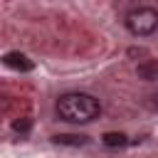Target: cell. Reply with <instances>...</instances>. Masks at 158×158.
I'll use <instances>...</instances> for the list:
<instances>
[{
	"mask_svg": "<svg viewBox=\"0 0 158 158\" xmlns=\"http://www.w3.org/2000/svg\"><path fill=\"white\" fill-rule=\"evenodd\" d=\"M52 141L59 143V146H86L89 143V138L86 136H79V133H59Z\"/></svg>",
	"mask_w": 158,
	"mask_h": 158,
	"instance_id": "obj_5",
	"label": "cell"
},
{
	"mask_svg": "<svg viewBox=\"0 0 158 158\" xmlns=\"http://www.w3.org/2000/svg\"><path fill=\"white\" fill-rule=\"evenodd\" d=\"M153 106L158 109V94H153Z\"/></svg>",
	"mask_w": 158,
	"mask_h": 158,
	"instance_id": "obj_8",
	"label": "cell"
},
{
	"mask_svg": "<svg viewBox=\"0 0 158 158\" xmlns=\"http://www.w3.org/2000/svg\"><path fill=\"white\" fill-rule=\"evenodd\" d=\"M101 141H104V146H109V148H121V146L128 143L126 133H121V131H109V133L101 136Z\"/></svg>",
	"mask_w": 158,
	"mask_h": 158,
	"instance_id": "obj_6",
	"label": "cell"
},
{
	"mask_svg": "<svg viewBox=\"0 0 158 158\" xmlns=\"http://www.w3.org/2000/svg\"><path fill=\"white\" fill-rule=\"evenodd\" d=\"M123 25H126V30L133 37H148V35H153L158 30V10L156 7H148V5L133 7V10L126 12Z\"/></svg>",
	"mask_w": 158,
	"mask_h": 158,
	"instance_id": "obj_2",
	"label": "cell"
},
{
	"mask_svg": "<svg viewBox=\"0 0 158 158\" xmlns=\"http://www.w3.org/2000/svg\"><path fill=\"white\" fill-rule=\"evenodd\" d=\"M101 104L96 96L84 94V91H69L57 99V116L69 123H89L99 118Z\"/></svg>",
	"mask_w": 158,
	"mask_h": 158,
	"instance_id": "obj_1",
	"label": "cell"
},
{
	"mask_svg": "<svg viewBox=\"0 0 158 158\" xmlns=\"http://www.w3.org/2000/svg\"><path fill=\"white\" fill-rule=\"evenodd\" d=\"M2 64L10 67V69H15V72H32L35 69V62L27 54H22V52H7L2 57Z\"/></svg>",
	"mask_w": 158,
	"mask_h": 158,
	"instance_id": "obj_3",
	"label": "cell"
},
{
	"mask_svg": "<svg viewBox=\"0 0 158 158\" xmlns=\"http://www.w3.org/2000/svg\"><path fill=\"white\" fill-rule=\"evenodd\" d=\"M136 74H138V79H143V81H156V79H158V59H146V62H141V64L136 67Z\"/></svg>",
	"mask_w": 158,
	"mask_h": 158,
	"instance_id": "obj_4",
	"label": "cell"
},
{
	"mask_svg": "<svg viewBox=\"0 0 158 158\" xmlns=\"http://www.w3.org/2000/svg\"><path fill=\"white\" fill-rule=\"evenodd\" d=\"M30 126H32V123H30V118H17V121H12V128H15L17 133H27V131H30Z\"/></svg>",
	"mask_w": 158,
	"mask_h": 158,
	"instance_id": "obj_7",
	"label": "cell"
}]
</instances>
